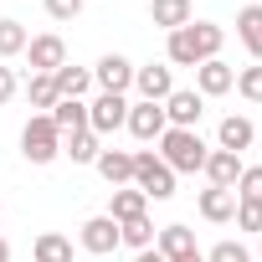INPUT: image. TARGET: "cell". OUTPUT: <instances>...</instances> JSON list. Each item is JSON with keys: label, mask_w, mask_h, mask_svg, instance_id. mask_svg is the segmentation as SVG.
Returning <instances> with one entry per match:
<instances>
[{"label": "cell", "mask_w": 262, "mask_h": 262, "mask_svg": "<svg viewBox=\"0 0 262 262\" xmlns=\"http://www.w3.org/2000/svg\"><path fill=\"white\" fill-rule=\"evenodd\" d=\"M221 41H226V31H221V26H211V21H190V26L170 31L165 57H170V67H201V62L221 57Z\"/></svg>", "instance_id": "obj_1"}, {"label": "cell", "mask_w": 262, "mask_h": 262, "mask_svg": "<svg viewBox=\"0 0 262 262\" xmlns=\"http://www.w3.org/2000/svg\"><path fill=\"white\" fill-rule=\"evenodd\" d=\"M206 139L195 134V128H165L160 134V160L175 170V175H195V170H206Z\"/></svg>", "instance_id": "obj_2"}, {"label": "cell", "mask_w": 262, "mask_h": 262, "mask_svg": "<svg viewBox=\"0 0 262 262\" xmlns=\"http://www.w3.org/2000/svg\"><path fill=\"white\" fill-rule=\"evenodd\" d=\"M21 155H26L31 165H52V160L62 155V134H57V123H52L47 113H31V118H26V128H21Z\"/></svg>", "instance_id": "obj_3"}, {"label": "cell", "mask_w": 262, "mask_h": 262, "mask_svg": "<svg viewBox=\"0 0 262 262\" xmlns=\"http://www.w3.org/2000/svg\"><path fill=\"white\" fill-rule=\"evenodd\" d=\"M134 185L149 201H170L175 195V170L155 155V149H134Z\"/></svg>", "instance_id": "obj_4"}, {"label": "cell", "mask_w": 262, "mask_h": 262, "mask_svg": "<svg viewBox=\"0 0 262 262\" xmlns=\"http://www.w3.org/2000/svg\"><path fill=\"white\" fill-rule=\"evenodd\" d=\"M123 118H128V98H123V93H98V98L88 103V128H93L98 139L118 134Z\"/></svg>", "instance_id": "obj_5"}, {"label": "cell", "mask_w": 262, "mask_h": 262, "mask_svg": "<svg viewBox=\"0 0 262 262\" xmlns=\"http://www.w3.org/2000/svg\"><path fill=\"white\" fill-rule=\"evenodd\" d=\"M123 128L134 134L139 144H149V139H160L165 128H170V118H165V103H128V118H123Z\"/></svg>", "instance_id": "obj_6"}, {"label": "cell", "mask_w": 262, "mask_h": 262, "mask_svg": "<svg viewBox=\"0 0 262 262\" xmlns=\"http://www.w3.org/2000/svg\"><path fill=\"white\" fill-rule=\"evenodd\" d=\"M21 57H26V62H31V72H47V77H52V72H57V67H62V62H67V41H62V36H52V31H47V36H31V41H26V52H21Z\"/></svg>", "instance_id": "obj_7"}, {"label": "cell", "mask_w": 262, "mask_h": 262, "mask_svg": "<svg viewBox=\"0 0 262 262\" xmlns=\"http://www.w3.org/2000/svg\"><path fill=\"white\" fill-rule=\"evenodd\" d=\"M201 113H206V98H201L195 88H175V93L165 98V118H170V128H195Z\"/></svg>", "instance_id": "obj_8"}, {"label": "cell", "mask_w": 262, "mask_h": 262, "mask_svg": "<svg viewBox=\"0 0 262 262\" xmlns=\"http://www.w3.org/2000/svg\"><path fill=\"white\" fill-rule=\"evenodd\" d=\"M93 82H98L103 93H128V88H134V62L118 57V52H108V57H98Z\"/></svg>", "instance_id": "obj_9"}, {"label": "cell", "mask_w": 262, "mask_h": 262, "mask_svg": "<svg viewBox=\"0 0 262 262\" xmlns=\"http://www.w3.org/2000/svg\"><path fill=\"white\" fill-rule=\"evenodd\" d=\"M134 88H139V98H144V103H165V98L175 93V72H170L165 62L134 67Z\"/></svg>", "instance_id": "obj_10"}, {"label": "cell", "mask_w": 262, "mask_h": 262, "mask_svg": "<svg viewBox=\"0 0 262 262\" xmlns=\"http://www.w3.org/2000/svg\"><path fill=\"white\" fill-rule=\"evenodd\" d=\"M231 88H236V72H231L221 57H211V62L195 67V93H201V98H221V93H231Z\"/></svg>", "instance_id": "obj_11"}, {"label": "cell", "mask_w": 262, "mask_h": 262, "mask_svg": "<svg viewBox=\"0 0 262 262\" xmlns=\"http://www.w3.org/2000/svg\"><path fill=\"white\" fill-rule=\"evenodd\" d=\"M113 247H118V221H113V216H88V221H82V252L108 257Z\"/></svg>", "instance_id": "obj_12"}, {"label": "cell", "mask_w": 262, "mask_h": 262, "mask_svg": "<svg viewBox=\"0 0 262 262\" xmlns=\"http://www.w3.org/2000/svg\"><path fill=\"white\" fill-rule=\"evenodd\" d=\"M201 175H206L211 185H221V190H236V180H242V155H231V149H211Z\"/></svg>", "instance_id": "obj_13"}, {"label": "cell", "mask_w": 262, "mask_h": 262, "mask_svg": "<svg viewBox=\"0 0 262 262\" xmlns=\"http://www.w3.org/2000/svg\"><path fill=\"white\" fill-rule=\"evenodd\" d=\"M103 216H113V221H118V226H123V221H134V216H149V195H144V190H139V185H118V190H113V201H108V211H103Z\"/></svg>", "instance_id": "obj_14"}, {"label": "cell", "mask_w": 262, "mask_h": 262, "mask_svg": "<svg viewBox=\"0 0 262 262\" xmlns=\"http://www.w3.org/2000/svg\"><path fill=\"white\" fill-rule=\"evenodd\" d=\"M93 165H98V175H103L113 190H118V185H134V155H128V149H103Z\"/></svg>", "instance_id": "obj_15"}, {"label": "cell", "mask_w": 262, "mask_h": 262, "mask_svg": "<svg viewBox=\"0 0 262 262\" xmlns=\"http://www.w3.org/2000/svg\"><path fill=\"white\" fill-rule=\"evenodd\" d=\"M201 216H206L211 226H226V221L236 216V190H221V185H206V190H201Z\"/></svg>", "instance_id": "obj_16"}, {"label": "cell", "mask_w": 262, "mask_h": 262, "mask_svg": "<svg viewBox=\"0 0 262 262\" xmlns=\"http://www.w3.org/2000/svg\"><path fill=\"white\" fill-rule=\"evenodd\" d=\"M155 252H160L165 262H175V257L195 252V231H190V226H180V221H175V226H160V231H155Z\"/></svg>", "instance_id": "obj_17"}, {"label": "cell", "mask_w": 262, "mask_h": 262, "mask_svg": "<svg viewBox=\"0 0 262 262\" xmlns=\"http://www.w3.org/2000/svg\"><path fill=\"white\" fill-rule=\"evenodd\" d=\"M252 139H257V128H252V118H242V113L221 118V128H216V149H231V155H242Z\"/></svg>", "instance_id": "obj_18"}, {"label": "cell", "mask_w": 262, "mask_h": 262, "mask_svg": "<svg viewBox=\"0 0 262 262\" xmlns=\"http://www.w3.org/2000/svg\"><path fill=\"white\" fill-rule=\"evenodd\" d=\"M47 118L57 123V134H62V139H72V134H82V128H88V103H82V98H62Z\"/></svg>", "instance_id": "obj_19"}, {"label": "cell", "mask_w": 262, "mask_h": 262, "mask_svg": "<svg viewBox=\"0 0 262 262\" xmlns=\"http://www.w3.org/2000/svg\"><path fill=\"white\" fill-rule=\"evenodd\" d=\"M236 36L252 52V62H262V6H242L236 11Z\"/></svg>", "instance_id": "obj_20"}, {"label": "cell", "mask_w": 262, "mask_h": 262, "mask_svg": "<svg viewBox=\"0 0 262 262\" xmlns=\"http://www.w3.org/2000/svg\"><path fill=\"white\" fill-rule=\"evenodd\" d=\"M149 16H155V26H165V31H180V26L195 21L190 0H149Z\"/></svg>", "instance_id": "obj_21"}, {"label": "cell", "mask_w": 262, "mask_h": 262, "mask_svg": "<svg viewBox=\"0 0 262 262\" xmlns=\"http://www.w3.org/2000/svg\"><path fill=\"white\" fill-rule=\"evenodd\" d=\"M52 82H57V98H82L88 88H93V67H57L52 72Z\"/></svg>", "instance_id": "obj_22"}, {"label": "cell", "mask_w": 262, "mask_h": 262, "mask_svg": "<svg viewBox=\"0 0 262 262\" xmlns=\"http://www.w3.org/2000/svg\"><path fill=\"white\" fill-rule=\"evenodd\" d=\"M31 262H72V242L62 231H41L31 242Z\"/></svg>", "instance_id": "obj_23"}, {"label": "cell", "mask_w": 262, "mask_h": 262, "mask_svg": "<svg viewBox=\"0 0 262 262\" xmlns=\"http://www.w3.org/2000/svg\"><path fill=\"white\" fill-rule=\"evenodd\" d=\"M62 155H67L72 165H93V160L103 155V139L93 134V128H82V134H72V139H62Z\"/></svg>", "instance_id": "obj_24"}, {"label": "cell", "mask_w": 262, "mask_h": 262, "mask_svg": "<svg viewBox=\"0 0 262 262\" xmlns=\"http://www.w3.org/2000/svg\"><path fill=\"white\" fill-rule=\"evenodd\" d=\"M118 247H134V252H149L155 247V221L149 216H134L118 226Z\"/></svg>", "instance_id": "obj_25"}, {"label": "cell", "mask_w": 262, "mask_h": 262, "mask_svg": "<svg viewBox=\"0 0 262 262\" xmlns=\"http://www.w3.org/2000/svg\"><path fill=\"white\" fill-rule=\"evenodd\" d=\"M26 98H31V108H41V113H52L62 98H57V82L47 77V72H31L26 77Z\"/></svg>", "instance_id": "obj_26"}, {"label": "cell", "mask_w": 262, "mask_h": 262, "mask_svg": "<svg viewBox=\"0 0 262 262\" xmlns=\"http://www.w3.org/2000/svg\"><path fill=\"white\" fill-rule=\"evenodd\" d=\"M26 41H31V31L21 26V21H0V62H11V57H21L26 52Z\"/></svg>", "instance_id": "obj_27"}, {"label": "cell", "mask_w": 262, "mask_h": 262, "mask_svg": "<svg viewBox=\"0 0 262 262\" xmlns=\"http://www.w3.org/2000/svg\"><path fill=\"white\" fill-rule=\"evenodd\" d=\"M236 93H242L247 103H262V62H252V67L236 72Z\"/></svg>", "instance_id": "obj_28"}, {"label": "cell", "mask_w": 262, "mask_h": 262, "mask_svg": "<svg viewBox=\"0 0 262 262\" xmlns=\"http://www.w3.org/2000/svg\"><path fill=\"white\" fill-rule=\"evenodd\" d=\"M236 201H262V165H242V180H236Z\"/></svg>", "instance_id": "obj_29"}, {"label": "cell", "mask_w": 262, "mask_h": 262, "mask_svg": "<svg viewBox=\"0 0 262 262\" xmlns=\"http://www.w3.org/2000/svg\"><path fill=\"white\" fill-rule=\"evenodd\" d=\"M242 231H257L262 236V201H236V216H231Z\"/></svg>", "instance_id": "obj_30"}, {"label": "cell", "mask_w": 262, "mask_h": 262, "mask_svg": "<svg viewBox=\"0 0 262 262\" xmlns=\"http://www.w3.org/2000/svg\"><path fill=\"white\" fill-rule=\"evenodd\" d=\"M206 262H252V252H247L242 242H231V236H226V242H216V247L206 252Z\"/></svg>", "instance_id": "obj_31"}, {"label": "cell", "mask_w": 262, "mask_h": 262, "mask_svg": "<svg viewBox=\"0 0 262 262\" xmlns=\"http://www.w3.org/2000/svg\"><path fill=\"white\" fill-rule=\"evenodd\" d=\"M77 11H82V0H47V16L52 21H72Z\"/></svg>", "instance_id": "obj_32"}, {"label": "cell", "mask_w": 262, "mask_h": 262, "mask_svg": "<svg viewBox=\"0 0 262 262\" xmlns=\"http://www.w3.org/2000/svg\"><path fill=\"white\" fill-rule=\"evenodd\" d=\"M16 88H21V82H16V72H11V67H0V103H11V98H16Z\"/></svg>", "instance_id": "obj_33"}, {"label": "cell", "mask_w": 262, "mask_h": 262, "mask_svg": "<svg viewBox=\"0 0 262 262\" xmlns=\"http://www.w3.org/2000/svg\"><path fill=\"white\" fill-rule=\"evenodd\" d=\"M134 262H165V257H160V252L149 247V252H134Z\"/></svg>", "instance_id": "obj_34"}, {"label": "cell", "mask_w": 262, "mask_h": 262, "mask_svg": "<svg viewBox=\"0 0 262 262\" xmlns=\"http://www.w3.org/2000/svg\"><path fill=\"white\" fill-rule=\"evenodd\" d=\"M175 262H206V252L195 247V252H185V257H175Z\"/></svg>", "instance_id": "obj_35"}, {"label": "cell", "mask_w": 262, "mask_h": 262, "mask_svg": "<svg viewBox=\"0 0 262 262\" xmlns=\"http://www.w3.org/2000/svg\"><path fill=\"white\" fill-rule=\"evenodd\" d=\"M0 262H11V242L6 236H0Z\"/></svg>", "instance_id": "obj_36"}, {"label": "cell", "mask_w": 262, "mask_h": 262, "mask_svg": "<svg viewBox=\"0 0 262 262\" xmlns=\"http://www.w3.org/2000/svg\"><path fill=\"white\" fill-rule=\"evenodd\" d=\"M257 252H262V242H257Z\"/></svg>", "instance_id": "obj_37"}, {"label": "cell", "mask_w": 262, "mask_h": 262, "mask_svg": "<svg viewBox=\"0 0 262 262\" xmlns=\"http://www.w3.org/2000/svg\"><path fill=\"white\" fill-rule=\"evenodd\" d=\"M0 216H6V211H0Z\"/></svg>", "instance_id": "obj_38"}]
</instances>
